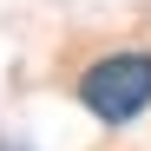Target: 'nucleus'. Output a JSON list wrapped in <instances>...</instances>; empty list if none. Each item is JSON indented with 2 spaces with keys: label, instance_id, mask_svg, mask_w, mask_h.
<instances>
[{
  "label": "nucleus",
  "instance_id": "nucleus-1",
  "mask_svg": "<svg viewBox=\"0 0 151 151\" xmlns=\"http://www.w3.org/2000/svg\"><path fill=\"white\" fill-rule=\"evenodd\" d=\"M79 99H86V112H92V118H105V125L138 118V112L151 105V59H145V53H112V59L86 66Z\"/></svg>",
  "mask_w": 151,
  "mask_h": 151
}]
</instances>
